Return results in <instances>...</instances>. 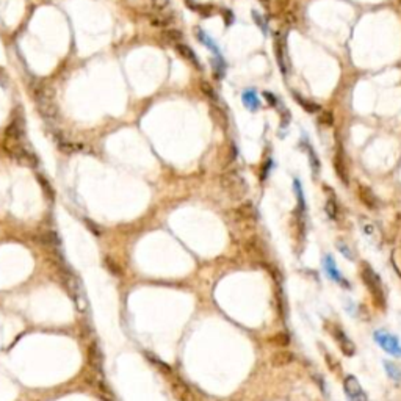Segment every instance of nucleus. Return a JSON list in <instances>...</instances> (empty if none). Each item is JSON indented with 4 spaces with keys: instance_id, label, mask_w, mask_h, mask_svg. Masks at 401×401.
<instances>
[{
    "instance_id": "obj_11",
    "label": "nucleus",
    "mask_w": 401,
    "mask_h": 401,
    "mask_svg": "<svg viewBox=\"0 0 401 401\" xmlns=\"http://www.w3.org/2000/svg\"><path fill=\"white\" fill-rule=\"evenodd\" d=\"M357 196L360 199V202H362L367 208H370V210H376L379 205V200L376 198V195L373 193V190L370 187H365V185H359L357 187Z\"/></svg>"
},
{
    "instance_id": "obj_25",
    "label": "nucleus",
    "mask_w": 401,
    "mask_h": 401,
    "mask_svg": "<svg viewBox=\"0 0 401 401\" xmlns=\"http://www.w3.org/2000/svg\"><path fill=\"white\" fill-rule=\"evenodd\" d=\"M200 91H202L207 96L208 100H210V103H215L216 100H218V94L213 91V88L208 85L207 82H200Z\"/></svg>"
},
{
    "instance_id": "obj_22",
    "label": "nucleus",
    "mask_w": 401,
    "mask_h": 401,
    "mask_svg": "<svg viewBox=\"0 0 401 401\" xmlns=\"http://www.w3.org/2000/svg\"><path fill=\"white\" fill-rule=\"evenodd\" d=\"M268 343L273 345V347H280V348H285L290 345V337H288L287 332H276L275 335H271L268 339Z\"/></svg>"
},
{
    "instance_id": "obj_34",
    "label": "nucleus",
    "mask_w": 401,
    "mask_h": 401,
    "mask_svg": "<svg viewBox=\"0 0 401 401\" xmlns=\"http://www.w3.org/2000/svg\"><path fill=\"white\" fill-rule=\"evenodd\" d=\"M223 16H224V22H226V25L227 27L232 25V22H234V14H232V11L226 10V11L223 13Z\"/></svg>"
},
{
    "instance_id": "obj_6",
    "label": "nucleus",
    "mask_w": 401,
    "mask_h": 401,
    "mask_svg": "<svg viewBox=\"0 0 401 401\" xmlns=\"http://www.w3.org/2000/svg\"><path fill=\"white\" fill-rule=\"evenodd\" d=\"M243 250L246 252V255L250 257L251 260H255V262H263L267 257L265 254V248H263L262 242L257 238V237H248L245 242H243Z\"/></svg>"
},
{
    "instance_id": "obj_20",
    "label": "nucleus",
    "mask_w": 401,
    "mask_h": 401,
    "mask_svg": "<svg viewBox=\"0 0 401 401\" xmlns=\"http://www.w3.org/2000/svg\"><path fill=\"white\" fill-rule=\"evenodd\" d=\"M198 39H199V41L202 43L205 47H208V49H210V50L215 53V57H221V52H220V49H218V46L215 44L213 39H212L210 36H208L204 30H200V28L198 30Z\"/></svg>"
},
{
    "instance_id": "obj_3",
    "label": "nucleus",
    "mask_w": 401,
    "mask_h": 401,
    "mask_svg": "<svg viewBox=\"0 0 401 401\" xmlns=\"http://www.w3.org/2000/svg\"><path fill=\"white\" fill-rule=\"evenodd\" d=\"M221 187L230 199L242 200L248 195V183L237 171H227L221 175Z\"/></svg>"
},
{
    "instance_id": "obj_9",
    "label": "nucleus",
    "mask_w": 401,
    "mask_h": 401,
    "mask_svg": "<svg viewBox=\"0 0 401 401\" xmlns=\"http://www.w3.org/2000/svg\"><path fill=\"white\" fill-rule=\"evenodd\" d=\"M24 135H25V121H24L22 115L18 113L13 118L10 125L6 127L5 136H6V140H22Z\"/></svg>"
},
{
    "instance_id": "obj_1",
    "label": "nucleus",
    "mask_w": 401,
    "mask_h": 401,
    "mask_svg": "<svg viewBox=\"0 0 401 401\" xmlns=\"http://www.w3.org/2000/svg\"><path fill=\"white\" fill-rule=\"evenodd\" d=\"M227 221L232 223V227L237 234L245 235L246 232H254L257 223V213L251 202H245L227 212Z\"/></svg>"
},
{
    "instance_id": "obj_17",
    "label": "nucleus",
    "mask_w": 401,
    "mask_h": 401,
    "mask_svg": "<svg viewBox=\"0 0 401 401\" xmlns=\"http://www.w3.org/2000/svg\"><path fill=\"white\" fill-rule=\"evenodd\" d=\"M325 268H326L327 276H329L332 280H335V282H339V284H342V285H347V284H345L347 280H343V279H342L339 270H337L335 262H334V259L331 257V255H326V259H325ZM347 287H348V285H347Z\"/></svg>"
},
{
    "instance_id": "obj_30",
    "label": "nucleus",
    "mask_w": 401,
    "mask_h": 401,
    "mask_svg": "<svg viewBox=\"0 0 401 401\" xmlns=\"http://www.w3.org/2000/svg\"><path fill=\"white\" fill-rule=\"evenodd\" d=\"M326 212L327 215H329V218L335 220L337 218V204H335V199H327V202H326Z\"/></svg>"
},
{
    "instance_id": "obj_35",
    "label": "nucleus",
    "mask_w": 401,
    "mask_h": 401,
    "mask_svg": "<svg viewBox=\"0 0 401 401\" xmlns=\"http://www.w3.org/2000/svg\"><path fill=\"white\" fill-rule=\"evenodd\" d=\"M260 2H262L263 5H265V6H268V5H270V2H271V0H260Z\"/></svg>"
},
{
    "instance_id": "obj_19",
    "label": "nucleus",
    "mask_w": 401,
    "mask_h": 401,
    "mask_svg": "<svg viewBox=\"0 0 401 401\" xmlns=\"http://www.w3.org/2000/svg\"><path fill=\"white\" fill-rule=\"evenodd\" d=\"M210 116L215 121V124H218L220 127H223V129H226L227 127V124H229L227 115L224 113L218 105H215V103H210Z\"/></svg>"
},
{
    "instance_id": "obj_18",
    "label": "nucleus",
    "mask_w": 401,
    "mask_h": 401,
    "mask_svg": "<svg viewBox=\"0 0 401 401\" xmlns=\"http://www.w3.org/2000/svg\"><path fill=\"white\" fill-rule=\"evenodd\" d=\"M362 229H364V234L372 240L373 243H379L381 242V232L379 229L376 227V224L372 223V221H367L365 218H362Z\"/></svg>"
},
{
    "instance_id": "obj_28",
    "label": "nucleus",
    "mask_w": 401,
    "mask_h": 401,
    "mask_svg": "<svg viewBox=\"0 0 401 401\" xmlns=\"http://www.w3.org/2000/svg\"><path fill=\"white\" fill-rule=\"evenodd\" d=\"M392 263H394L395 271L401 276V248H395L392 251Z\"/></svg>"
},
{
    "instance_id": "obj_2",
    "label": "nucleus",
    "mask_w": 401,
    "mask_h": 401,
    "mask_svg": "<svg viewBox=\"0 0 401 401\" xmlns=\"http://www.w3.org/2000/svg\"><path fill=\"white\" fill-rule=\"evenodd\" d=\"M360 277H362L365 287L368 288V292H370L372 300L376 304V307L386 309V295H384L381 279L367 262H362V267H360Z\"/></svg>"
},
{
    "instance_id": "obj_4",
    "label": "nucleus",
    "mask_w": 401,
    "mask_h": 401,
    "mask_svg": "<svg viewBox=\"0 0 401 401\" xmlns=\"http://www.w3.org/2000/svg\"><path fill=\"white\" fill-rule=\"evenodd\" d=\"M5 149L10 152V155H13L24 165L28 166L38 165V157L35 155V152L27 144H24L22 140H5Z\"/></svg>"
},
{
    "instance_id": "obj_8",
    "label": "nucleus",
    "mask_w": 401,
    "mask_h": 401,
    "mask_svg": "<svg viewBox=\"0 0 401 401\" xmlns=\"http://www.w3.org/2000/svg\"><path fill=\"white\" fill-rule=\"evenodd\" d=\"M331 334L334 335V339H335L337 345H339L340 351L343 352L345 356L351 357V356H354V354H356V347H354V343H352V340L348 339V335L345 334L339 326L334 325Z\"/></svg>"
},
{
    "instance_id": "obj_16",
    "label": "nucleus",
    "mask_w": 401,
    "mask_h": 401,
    "mask_svg": "<svg viewBox=\"0 0 401 401\" xmlns=\"http://www.w3.org/2000/svg\"><path fill=\"white\" fill-rule=\"evenodd\" d=\"M275 53H276V60H277L279 69H280V72H282V74L285 75V74H287L285 47H284V43H282V38H280V35H277L276 39H275Z\"/></svg>"
},
{
    "instance_id": "obj_29",
    "label": "nucleus",
    "mask_w": 401,
    "mask_h": 401,
    "mask_svg": "<svg viewBox=\"0 0 401 401\" xmlns=\"http://www.w3.org/2000/svg\"><path fill=\"white\" fill-rule=\"evenodd\" d=\"M187 5L191 8V10H196L198 13H200V16H204V18H207V16H210V6H207V5H198V3H191L190 0H187Z\"/></svg>"
},
{
    "instance_id": "obj_21",
    "label": "nucleus",
    "mask_w": 401,
    "mask_h": 401,
    "mask_svg": "<svg viewBox=\"0 0 401 401\" xmlns=\"http://www.w3.org/2000/svg\"><path fill=\"white\" fill-rule=\"evenodd\" d=\"M293 98L296 99V102L300 103V105L302 107V110H306L307 113H317V111L322 110V107L318 105V103L315 102H312V100H307V99H304L301 94L298 93H293Z\"/></svg>"
},
{
    "instance_id": "obj_33",
    "label": "nucleus",
    "mask_w": 401,
    "mask_h": 401,
    "mask_svg": "<svg viewBox=\"0 0 401 401\" xmlns=\"http://www.w3.org/2000/svg\"><path fill=\"white\" fill-rule=\"evenodd\" d=\"M263 98H265L267 103H268V105H271V107H275L276 103H277L276 96L273 94V93H270V91H263Z\"/></svg>"
},
{
    "instance_id": "obj_5",
    "label": "nucleus",
    "mask_w": 401,
    "mask_h": 401,
    "mask_svg": "<svg viewBox=\"0 0 401 401\" xmlns=\"http://www.w3.org/2000/svg\"><path fill=\"white\" fill-rule=\"evenodd\" d=\"M343 390L347 394L350 401H368V397L365 394V390L360 386V382L357 381L356 376H347L343 381Z\"/></svg>"
},
{
    "instance_id": "obj_24",
    "label": "nucleus",
    "mask_w": 401,
    "mask_h": 401,
    "mask_svg": "<svg viewBox=\"0 0 401 401\" xmlns=\"http://www.w3.org/2000/svg\"><path fill=\"white\" fill-rule=\"evenodd\" d=\"M384 365H386V368H387V375L390 376L392 379H394L395 382H400L401 381V370L400 368L395 365V364H392V362H384Z\"/></svg>"
},
{
    "instance_id": "obj_12",
    "label": "nucleus",
    "mask_w": 401,
    "mask_h": 401,
    "mask_svg": "<svg viewBox=\"0 0 401 401\" xmlns=\"http://www.w3.org/2000/svg\"><path fill=\"white\" fill-rule=\"evenodd\" d=\"M334 168H335V173L339 175V179L342 183L345 185H348V170H347V163H345V157H343V150L342 148L337 149L335 155H334Z\"/></svg>"
},
{
    "instance_id": "obj_13",
    "label": "nucleus",
    "mask_w": 401,
    "mask_h": 401,
    "mask_svg": "<svg viewBox=\"0 0 401 401\" xmlns=\"http://www.w3.org/2000/svg\"><path fill=\"white\" fill-rule=\"evenodd\" d=\"M175 50H177V53L180 55V57L185 58L190 63V65H193L196 69H202V66H200V61L198 58V55L195 53V50L191 49L190 46L177 43V44H175Z\"/></svg>"
},
{
    "instance_id": "obj_7",
    "label": "nucleus",
    "mask_w": 401,
    "mask_h": 401,
    "mask_svg": "<svg viewBox=\"0 0 401 401\" xmlns=\"http://www.w3.org/2000/svg\"><path fill=\"white\" fill-rule=\"evenodd\" d=\"M375 340L378 342V345L384 351H387L394 356H401V345L395 335H390L384 331H376Z\"/></svg>"
},
{
    "instance_id": "obj_23",
    "label": "nucleus",
    "mask_w": 401,
    "mask_h": 401,
    "mask_svg": "<svg viewBox=\"0 0 401 401\" xmlns=\"http://www.w3.org/2000/svg\"><path fill=\"white\" fill-rule=\"evenodd\" d=\"M251 14H252V21L255 22V25H257V27L262 30V33L267 36V35H268V27H267V21L263 19V16H262L260 13H257L255 10H252Z\"/></svg>"
},
{
    "instance_id": "obj_15",
    "label": "nucleus",
    "mask_w": 401,
    "mask_h": 401,
    "mask_svg": "<svg viewBox=\"0 0 401 401\" xmlns=\"http://www.w3.org/2000/svg\"><path fill=\"white\" fill-rule=\"evenodd\" d=\"M242 102L243 105L250 110V111H255L260 108V100H259V96L255 93L252 88H248V90L243 91L242 94Z\"/></svg>"
},
{
    "instance_id": "obj_14",
    "label": "nucleus",
    "mask_w": 401,
    "mask_h": 401,
    "mask_svg": "<svg viewBox=\"0 0 401 401\" xmlns=\"http://www.w3.org/2000/svg\"><path fill=\"white\" fill-rule=\"evenodd\" d=\"M295 360V354L293 352H290V351H276L275 354H273L271 357H270V362H271V365L273 367H276V368H280V367H287L288 364H292Z\"/></svg>"
},
{
    "instance_id": "obj_31",
    "label": "nucleus",
    "mask_w": 401,
    "mask_h": 401,
    "mask_svg": "<svg viewBox=\"0 0 401 401\" xmlns=\"http://www.w3.org/2000/svg\"><path fill=\"white\" fill-rule=\"evenodd\" d=\"M318 121L322 123L323 125H332V124H334V115H332V111H323Z\"/></svg>"
},
{
    "instance_id": "obj_10",
    "label": "nucleus",
    "mask_w": 401,
    "mask_h": 401,
    "mask_svg": "<svg viewBox=\"0 0 401 401\" xmlns=\"http://www.w3.org/2000/svg\"><path fill=\"white\" fill-rule=\"evenodd\" d=\"M173 392H174L175 398H177L179 401H202L196 392H193L185 382L179 381V379L175 382H173Z\"/></svg>"
},
{
    "instance_id": "obj_26",
    "label": "nucleus",
    "mask_w": 401,
    "mask_h": 401,
    "mask_svg": "<svg viewBox=\"0 0 401 401\" xmlns=\"http://www.w3.org/2000/svg\"><path fill=\"white\" fill-rule=\"evenodd\" d=\"M163 38L166 39V41H170V43H179L180 39L183 38V35H182V31L175 30V28H171V30L163 31Z\"/></svg>"
},
{
    "instance_id": "obj_32",
    "label": "nucleus",
    "mask_w": 401,
    "mask_h": 401,
    "mask_svg": "<svg viewBox=\"0 0 401 401\" xmlns=\"http://www.w3.org/2000/svg\"><path fill=\"white\" fill-rule=\"evenodd\" d=\"M168 3H170V0H152V8L157 11H162L168 6Z\"/></svg>"
},
{
    "instance_id": "obj_27",
    "label": "nucleus",
    "mask_w": 401,
    "mask_h": 401,
    "mask_svg": "<svg viewBox=\"0 0 401 401\" xmlns=\"http://www.w3.org/2000/svg\"><path fill=\"white\" fill-rule=\"evenodd\" d=\"M307 154H309V160H310V166H312V170H314V174H317L320 171V162H318V158H317V154H315V150L312 149L310 144H307Z\"/></svg>"
}]
</instances>
